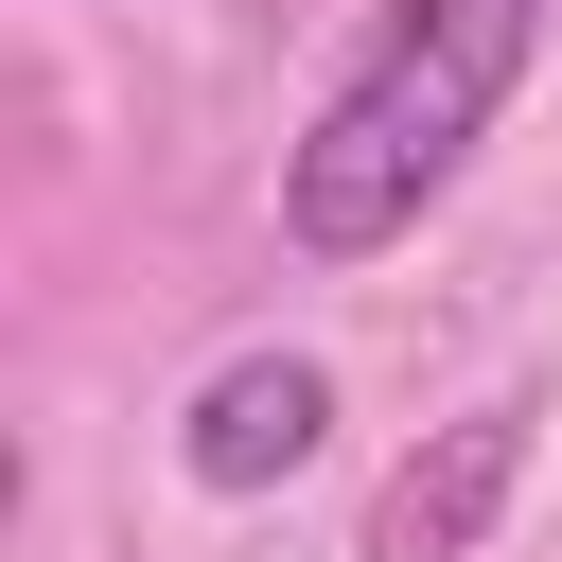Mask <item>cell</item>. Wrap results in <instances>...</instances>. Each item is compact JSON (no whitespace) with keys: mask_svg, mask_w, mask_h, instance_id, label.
Listing matches in <instances>:
<instances>
[{"mask_svg":"<svg viewBox=\"0 0 562 562\" xmlns=\"http://www.w3.org/2000/svg\"><path fill=\"white\" fill-rule=\"evenodd\" d=\"M527 53H544V0H386V18L351 35V70L316 88V123L281 140V246H299V263L404 246V228L474 176V140H492V105L527 88Z\"/></svg>","mask_w":562,"mask_h":562,"instance_id":"1","label":"cell"},{"mask_svg":"<svg viewBox=\"0 0 562 562\" xmlns=\"http://www.w3.org/2000/svg\"><path fill=\"white\" fill-rule=\"evenodd\" d=\"M509 492H527V404L492 386V404H457V422L369 492V562H474V544L509 527Z\"/></svg>","mask_w":562,"mask_h":562,"instance_id":"2","label":"cell"},{"mask_svg":"<svg viewBox=\"0 0 562 562\" xmlns=\"http://www.w3.org/2000/svg\"><path fill=\"white\" fill-rule=\"evenodd\" d=\"M316 439H334V369H316V351H228V369L176 404V474H193V492H228V509H246V492H281Z\"/></svg>","mask_w":562,"mask_h":562,"instance_id":"3","label":"cell"}]
</instances>
